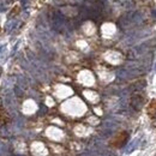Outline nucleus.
Wrapping results in <instances>:
<instances>
[{
  "label": "nucleus",
  "instance_id": "f257e3e1",
  "mask_svg": "<svg viewBox=\"0 0 156 156\" xmlns=\"http://www.w3.org/2000/svg\"><path fill=\"white\" fill-rule=\"evenodd\" d=\"M144 103V99L143 96H140L139 94H134L132 95V97H131V106L134 111H140V108L142 106H143Z\"/></svg>",
  "mask_w": 156,
  "mask_h": 156
},
{
  "label": "nucleus",
  "instance_id": "f03ea898",
  "mask_svg": "<svg viewBox=\"0 0 156 156\" xmlns=\"http://www.w3.org/2000/svg\"><path fill=\"white\" fill-rule=\"evenodd\" d=\"M137 142H138V139H134L133 142H132V144H130V145H128L127 148H126V153L127 154H130L131 151H133L134 150V149H136V147H137Z\"/></svg>",
  "mask_w": 156,
  "mask_h": 156
},
{
  "label": "nucleus",
  "instance_id": "7ed1b4c3",
  "mask_svg": "<svg viewBox=\"0 0 156 156\" xmlns=\"http://www.w3.org/2000/svg\"><path fill=\"white\" fill-rule=\"evenodd\" d=\"M4 117L9 119V117H6V113H5V111L0 108V120H1V121H5V120H4Z\"/></svg>",
  "mask_w": 156,
  "mask_h": 156
},
{
  "label": "nucleus",
  "instance_id": "20e7f679",
  "mask_svg": "<svg viewBox=\"0 0 156 156\" xmlns=\"http://www.w3.org/2000/svg\"><path fill=\"white\" fill-rule=\"evenodd\" d=\"M1 71H3V70H1V67H0V74H1Z\"/></svg>",
  "mask_w": 156,
  "mask_h": 156
}]
</instances>
